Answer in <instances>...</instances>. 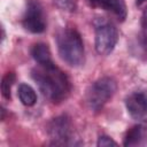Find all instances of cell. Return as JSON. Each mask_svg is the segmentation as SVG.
<instances>
[{
    "mask_svg": "<svg viewBox=\"0 0 147 147\" xmlns=\"http://www.w3.org/2000/svg\"><path fill=\"white\" fill-rule=\"evenodd\" d=\"M31 55H32L33 60L40 65H46V64L54 63L53 60H52L49 47L44 42L34 44L31 48Z\"/></svg>",
    "mask_w": 147,
    "mask_h": 147,
    "instance_id": "obj_9",
    "label": "cell"
},
{
    "mask_svg": "<svg viewBox=\"0 0 147 147\" xmlns=\"http://www.w3.org/2000/svg\"><path fill=\"white\" fill-rule=\"evenodd\" d=\"M18 98L20 101L26 106V107H32L37 102V94L36 91L28 84H21L18 86Z\"/></svg>",
    "mask_w": 147,
    "mask_h": 147,
    "instance_id": "obj_11",
    "label": "cell"
},
{
    "mask_svg": "<svg viewBox=\"0 0 147 147\" xmlns=\"http://www.w3.org/2000/svg\"><path fill=\"white\" fill-rule=\"evenodd\" d=\"M141 24H142V26L147 30V7L144 9V11H142V16H141Z\"/></svg>",
    "mask_w": 147,
    "mask_h": 147,
    "instance_id": "obj_15",
    "label": "cell"
},
{
    "mask_svg": "<svg viewBox=\"0 0 147 147\" xmlns=\"http://www.w3.org/2000/svg\"><path fill=\"white\" fill-rule=\"evenodd\" d=\"M55 38L60 57L70 67H80L84 63L85 55L79 32L72 28H64L56 33Z\"/></svg>",
    "mask_w": 147,
    "mask_h": 147,
    "instance_id": "obj_2",
    "label": "cell"
},
{
    "mask_svg": "<svg viewBox=\"0 0 147 147\" xmlns=\"http://www.w3.org/2000/svg\"><path fill=\"white\" fill-rule=\"evenodd\" d=\"M95 30V49L100 55L110 54L118 40L117 28L109 21L105 18H99L94 22Z\"/></svg>",
    "mask_w": 147,
    "mask_h": 147,
    "instance_id": "obj_4",
    "label": "cell"
},
{
    "mask_svg": "<svg viewBox=\"0 0 147 147\" xmlns=\"http://www.w3.org/2000/svg\"><path fill=\"white\" fill-rule=\"evenodd\" d=\"M15 74L9 71L5 74V76L1 79V94L7 100H10L11 98V87L15 83Z\"/></svg>",
    "mask_w": 147,
    "mask_h": 147,
    "instance_id": "obj_12",
    "label": "cell"
},
{
    "mask_svg": "<svg viewBox=\"0 0 147 147\" xmlns=\"http://www.w3.org/2000/svg\"><path fill=\"white\" fill-rule=\"evenodd\" d=\"M54 5L60 10L72 13L77 8V0H54Z\"/></svg>",
    "mask_w": 147,
    "mask_h": 147,
    "instance_id": "obj_13",
    "label": "cell"
},
{
    "mask_svg": "<svg viewBox=\"0 0 147 147\" xmlns=\"http://www.w3.org/2000/svg\"><path fill=\"white\" fill-rule=\"evenodd\" d=\"M93 7L101 8L115 15L118 21H124L127 15V9L123 0H87Z\"/></svg>",
    "mask_w": 147,
    "mask_h": 147,
    "instance_id": "obj_8",
    "label": "cell"
},
{
    "mask_svg": "<svg viewBox=\"0 0 147 147\" xmlns=\"http://www.w3.org/2000/svg\"><path fill=\"white\" fill-rule=\"evenodd\" d=\"M145 1H146V0H137V5H138V6H140V5H141V3H144Z\"/></svg>",
    "mask_w": 147,
    "mask_h": 147,
    "instance_id": "obj_16",
    "label": "cell"
},
{
    "mask_svg": "<svg viewBox=\"0 0 147 147\" xmlns=\"http://www.w3.org/2000/svg\"><path fill=\"white\" fill-rule=\"evenodd\" d=\"M23 28L31 33H41L46 29V16L38 0H29L22 18Z\"/></svg>",
    "mask_w": 147,
    "mask_h": 147,
    "instance_id": "obj_6",
    "label": "cell"
},
{
    "mask_svg": "<svg viewBox=\"0 0 147 147\" xmlns=\"http://www.w3.org/2000/svg\"><path fill=\"white\" fill-rule=\"evenodd\" d=\"M47 133L53 145H69L74 136L70 118L67 115L52 118L47 124Z\"/></svg>",
    "mask_w": 147,
    "mask_h": 147,
    "instance_id": "obj_5",
    "label": "cell"
},
{
    "mask_svg": "<svg viewBox=\"0 0 147 147\" xmlns=\"http://www.w3.org/2000/svg\"><path fill=\"white\" fill-rule=\"evenodd\" d=\"M117 83L113 77L105 76L92 83L85 93V102L92 111H99L113 98Z\"/></svg>",
    "mask_w": 147,
    "mask_h": 147,
    "instance_id": "obj_3",
    "label": "cell"
},
{
    "mask_svg": "<svg viewBox=\"0 0 147 147\" xmlns=\"http://www.w3.org/2000/svg\"><path fill=\"white\" fill-rule=\"evenodd\" d=\"M31 77L42 95L53 103L64 101L70 94L71 83L69 77L54 63L38 64V67L32 69Z\"/></svg>",
    "mask_w": 147,
    "mask_h": 147,
    "instance_id": "obj_1",
    "label": "cell"
},
{
    "mask_svg": "<svg viewBox=\"0 0 147 147\" xmlns=\"http://www.w3.org/2000/svg\"><path fill=\"white\" fill-rule=\"evenodd\" d=\"M129 115L137 121H147V95L142 92H133L125 99Z\"/></svg>",
    "mask_w": 147,
    "mask_h": 147,
    "instance_id": "obj_7",
    "label": "cell"
},
{
    "mask_svg": "<svg viewBox=\"0 0 147 147\" xmlns=\"http://www.w3.org/2000/svg\"><path fill=\"white\" fill-rule=\"evenodd\" d=\"M96 145L99 147H108V146H117V142L115 140H113L110 137H108L106 134H102V136L99 137Z\"/></svg>",
    "mask_w": 147,
    "mask_h": 147,
    "instance_id": "obj_14",
    "label": "cell"
},
{
    "mask_svg": "<svg viewBox=\"0 0 147 147\" xmlns=\"http://www.w3.org/2000/svg\"><path fill=\"white\" fill-rule=\"evenodd\" d=\"M145 127L142 125H134L132 127H130L124 137V141L123 145L124 146H137L139 145L144 137H145Z\"/></svg>",
    "mask_w": 147,
    "mask_h": 147,
    "instance_id": "obj_10",
    "label": "cell"
}]
</instances>
